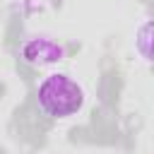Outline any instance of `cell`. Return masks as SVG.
I'll use <instances>...</instances> for the list:
<instances>
[{
	"mask_svg": "<svg viewBox=\"0 0 154 154\" xmlns=\"http://www.w3.org/2000/svg\"><path fill=\"white\" fill-rule=\"evenodd\" d=\"M84 101L82 84L65 72H51L38 82L36 103L48 118H70L82 111Z\"/></svg>",
	"mask_w": 154,
	"mask_h": 154,
	"instance_id": "6da1fadb",
	"label": "cell"
},
{
	"mask_svg": "<svg viewBox=\"0 0 154 154\" xmlns=\"http://www.w3.org/2000/svg\"><path fill=\"white\" fill-rule=\"evenodd\" d=\"M19 58L34 67H51V65H58L60 60H65V48L48 36H31L22 43Z\"/></svg>",
	"mask_w": 154,
	"mask_h": 154,
	"instance_id": "7a4b0ae2",
	"label": "cell"
}]
</instances>
